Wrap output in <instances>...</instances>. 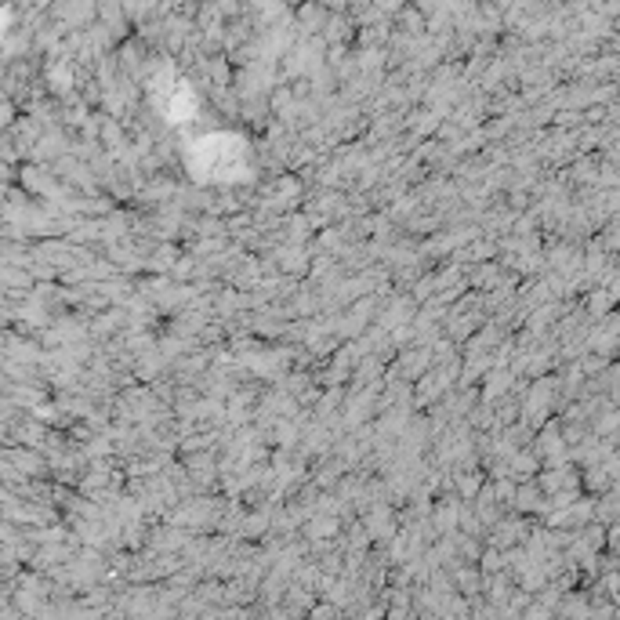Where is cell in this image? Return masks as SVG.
Returning a JSON list of instances; mask_svg holds the SVG:
<instances>
[{
	"label": "cell",
	"instance_id": "obj_1",
	"mask_svg": "<svg viewBox=\"0 0 620 620\" xmlns=\"http://www.w3.org/2000/svg\"><path fill=\"white\" fill-rule=\"evenodd\" d=\"M185 164L200 182H240L250 174L247 141L236 135H207L193 141V149L185 153Z\"/></svg>",
	"mask_w": 620,
	"mask_h": 620
}]
</instances>
